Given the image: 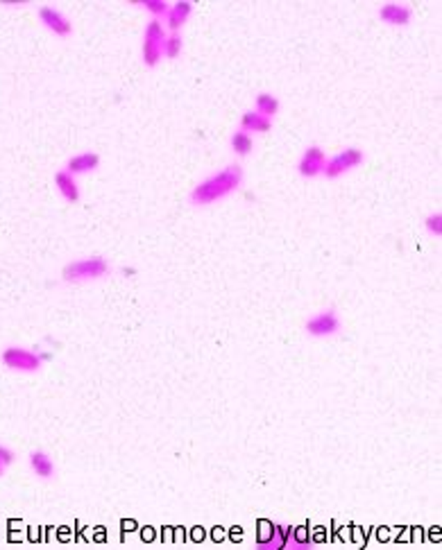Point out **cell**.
<instances>
[{
	"label": "cell",
	"instance_id": "obj_1",
	"mask_svg": "<svg viewBox=\"0 0 442 550\" xmlns=\"http://www.w3.org/2000/svg\"><path fill=\"white\" fill-rule=\"evenodd\" d=\"M241 181H243V170L238 166H227L225 170H220L202 183H198L193 192H191V202H193L195 206L214 204V202L232 195V192L241 186Z\"/></svg>",
	"mask_w": 442,
	"mask_h": 550
},
{
	"label": "cell",
	"instance_id": "obj_2",
	"mask_svg": "<svg viewBox=\"0 0 442 550\" xmlns=\"http://www.w3.org/2000/svg\"><path fill=\"white\" fill-rule=\"evenodd\" d=\"M109 272V263L102 256H89L82 260H73L64 269L62 276L64 281L69 283H80V281H93V278H100Z\"/></svg>",
	"mask_w": 442,
	"mask_h": 550
},
{
	"label": "cell",
	"instance_id": "obj_3",
	"mask_svg": "<svg viewBox=\"0 0 442 550\" xmlns=\"http://www.w3.org/2000/svg\"><path fill=\"white\" fill-rule=\"evenodd\" d=\"M361 163H363V152L359 148H347V150H343L338 154H333L331 159H326L322 175L329 177V179H336V177L345 175V172L359 168Z\"/></svg>",
	"mask_w": 442,
	"mask_h": 550
},
{
	"label": "cell",
	"instance_id": "obj_4",
	"mask_svg": "<svg viewBox=\"0 0 442 550\" xmlns=\"http://www.w3.org/2000/svg\"><path fill=\"white\" fill-rule=\"evenodd\" d=\"M5 367L14 372H36L41 367V358L34 349H23V346H7L3 351Z\"/></svg>",
	"mask_w": 442,
	"mask_h": 550
},
{
	"label": "cell",
	"instance_id": "obj_5",
	"mask_svg": "<svg viewBox=\"0 0 442 550\" xmlns=\"http://www.w3.org/2000/svg\"><path fill=\"white\" fill-rule=\"evenodd\" d=\"M338 329H340V320L333 311H324V313L315 315L306 322V331H309V335H313V337L333 335Z\"/></svg>",
	"mask_w": 442,
	"mask_h": 550
},
{
	"label": "cell",
	"instance_id": "obj_6",
	"mask_svg": "<svg viewBox=\"0 0 442 550\" xmlns=\"http://www.w3.org/2000/svg\"><path fill=\"white\" fill-rule=\"evenodd\" d=\"M39 18H41V23L48 27V30L55 32L57 36H69L71 30H73V25H71L69 18H66L60 9H55L50 5H46V7L39 9Z\"/></svg>",
	"mask_w": 442,
	"mask_h": 550
},
{
	"label": "cell",
	"instance_id": "obj_7",
	"mask_svg": "<svg viewBox=\"0 0 442 550\" xmlns=\"http://www.w3.org/2000/svg\"><path fill=\"white\" fill-rule=\"evenodd\" d=\"M324 163H326L324 152L320 148H309L300 161V175L302 177H318V175H322Z\"/></svg>",
	"mask_w": 442,
	"mask_h": 550
},
{
	"label": "cell",
	"instance_id": "obj_8",
	"mask_svg": "<svg viewBox=\"0 0 442 550\" xmlns=\"http://www.w3.org/2000/svg\"><path fill=\"white\" fill-rule=\"evenodd\" d=\"M379 18L388 25H408L410 23V7L399 3H386L379 9Z\"/></svg>",
	"mask_w": 442,
	"mask_h": 550
},
{
	"label": "cell",
	"instance_id": "obj_9",
	"mask_svg": "<svg viewBox=\"0 0 442 550\" xmlns=\"http://www.w3.org/2000/svg\"><path fill=\"white\" fill-rule=\"evenodd\" d=\"M100 166V157L95 152H84V154H78V157L69 159L66 163V172L69 175H86V172H91Z\"/></svg>",
	"mask_w": 442,
	"mask_h": 550
},
{
	"label": "cell",
	"instance_id": "obj_10",
	"mask_svg": "<svg viewBox=\"0 0 442 550\" xmlns=\"http://www.w3.org/2000/svg\"><path fill=\"white\" fill-rule=\"evenodd\" d=\"M191 12H193V5L186 3V0H179V3L170 5L168 14H166V27L172 32H177L181 25L188 21Z\"/></svg>",
	"mask_w": 442,
	"mask_h": 550
},
{
	"label": "cell",
	"instance_id": "obj_11",
	"mask_svg": "<svg viewBox=\"0 0 442 550\" xmlns=\"http://www.w3.org/2000/svg\"><path fill=\"white\" fill-rule=\"evenodd\" d=\"M55 183H57V188H60V192L64 195V199H69V202H78L80 199V188H78V181H75L73 175H69L66 170L62 172H57L55 175Z\"/></svg>",
	"mask_w": 442,
	"mask_h": 550
},
{
	"label": "cell",
	"instance_id": "obj_12",
	"mask_svg": "<svg viewBox=\"0 0 442 550\" xmlns=\"http://www.w3.org/2000/svg\"><path fill=\"white\" fill-rule=\"evenodd\" d=\"M241 127L247 134H252V132L254 134H263V132H268L272 127V120L265 118V115H261L258 111H247L243 115V120H241Z\"/></svg>",
	"mask_w": 442,
	"mask_h": 550
},
{
	"label": "cell",
	"instance_id": "obj_13",
	"mask_svg": "<svg viewBox=\"0 0 442 550\" xmlns=\"http://www.w3.org/2000/svg\"><path fill=\"white\" fill-rule=\"evenodd\" d=\"M30 467L39 478H53V474H55V462L43 451L30 453Z\"/></svg>",
	"mask_w": 442,
	"mask_h": 550
},
{
	"label": "cell",
	"instance_id": "obj_14",
	"mask_svg": "<svg viewBox=\"0 0 442 550\" xmlns=\"http://www.w3.org/2000/svg\"><path fill=\"white\" fill-rule=\"evenodd\" d=\"M256 111L265 115V118H272V115L279 111V100L270 93H258L256 95Z\"/></svg>",
	"mask_w": 442,
	"mask_h": 550
},
{
	"label": "cell",
	"instance_id": "obj_15",
	"mask_svg": "<svg viewBox=\"0 0 442 550\" xmlns=\"http://www.w3.org/2000/svg\"><path fill=\"white\" fill-rule=\"evenodd\" d=\"M252 148H254V141H252V136H249L247 132H236L234 136H232V150L236 152V154H241V157H247L249 152H252Z\"/></svg>",
	"mask_w": 442,
	"mask_h": 550
},
{
	"label": "cell",
	"instance_id": "obj_16",
	"mask_svg": "<svg viewBox=\"0 0 442 550\" xmlns=\"http://www.w3.org/2000/svg\"><path fill=\"white\" fill-rule=\"evenodd\" d=\"M166 25H163L159 18H155V21H150L148 27H146V36H143V41H155V43H161L166 41Z\"/></svg>",
	"mask_w": 442,
	"mask_h": 550
},
{
	"label": "cell",
	"instance_id": "obj_17",
	"mask_svg": "<svg viewBox=\"0 0 442 550\" xmlns=\"http://www.w3.org/2000/svg\"><path fill=\"white\" fill-rule=\"evenodd\" d=\"M163 57V45L155 41H143V62L146 66H157Z\"/></svg>",
	"mask_w": 442,
	"mask_h": 550
},
{
	"label": "cell",
	"instance_id": "obj_18",
	"mask_svg": "<svg viewBox=\"0 0 442 550\" xmlns=\"http://www.w3.org/2000/svg\"><path fill=\"white\" fill-rule=\"evenodd\" d=\"M163 55L170 57V59H175V57L181 55V36L177 32L166 36V41H163Z\"/></svg>",
	"mask_w": 442,
	"mask_h": 550
},
{
	"label": "cell",
	"instance_id": "obj_19",
	"mask_svg": "<svg viewBox=\"0 0 442 550\" xmlns=\"http://www.w3.org/2000/svg\"><path fill=\"white\" fill-rule=\"evenodd\" d=\"M141 7H146L148 12L152 14V16H166L168 14V9H170V5L166 3V0H143V3H139Z\"/></svg>",
	"mask_w": 442,
	"mask_h": 550
},
{
	"label": "cell",
	"instance_id": "obj_20",
	"mask_svg": "<svg viewBox=\"0 0 442 550\" xmlns=\"http://www.w3.org/2000/svg\"><path fill=\"white\" fill-rule=\"evenodd\" d=\"M427 229L434 236H442V213H434L427 218Z\"/></svg>",
	"mask_w": 442,
	"mask_h": 550
},
{
	"label": "cell",
	"instance_id": "obj_21",
	"mask_svg": "<svg viewBox=\"0 0 442 550\" xmlns=\"http://www.w3.org/2000/svg\"><path fill=\"white\" fill-rule=\"evenodd\" d=\"M12 462H14V451L0 444V465H3V467H9V465H12Z\"/></svg>",
	"mask_w": 442,
	"mask_h": 550
},
{
	"label": "cell",
	"instance_id": "obj_22",
	"mask_svg": "<svg viewBox=\"0 0 442 550\" xmlns=\"http://www.w3.org/2000/svg\"><path fill=\"white\" fill-rule=\"evenodd\" d=\"M34 351H36V353H39V358H41V362H48V360H53V353H50V351H41V349H39V346H36V349H34Z\"/></svg>",
	"mask_w": 442,
	"mask_h": 550
},
{
	"label": "cell",
	"instance_id": "obj_23",
	"mask_svg": "<svg viewBox=\"0 0 442 550\" xmlns=\"http://www.w3.org/2000/svg\"><path fill=\"white\" fill-rule=\"evenodd\" d=\"M3 474H5V467H3V465H0V476H3Z\"/></svg>",
	"mask_w": 442,
	"mask_h": 550
}]
</instances>
